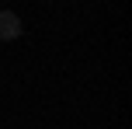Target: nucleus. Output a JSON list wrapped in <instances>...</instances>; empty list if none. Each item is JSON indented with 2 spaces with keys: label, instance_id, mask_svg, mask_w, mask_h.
I'll return each instance as SVG.
<instances>
[{
  "label": "nucleus",
  "instance_id": "nucleus-1",
  "mask_svg": "<svg viewBox=\"0 0 132 129\" xmlns=\"http://www.w3.org/2000/svg\"><path fill=\"white\" fill-rule=\"evenodd\" d=\"M21 32H24V25H21L18 14L14 11H0V42H14Z\"/></svg>",
  "mask_w": 132,
  "mask_h": 129
}]
</instances>
